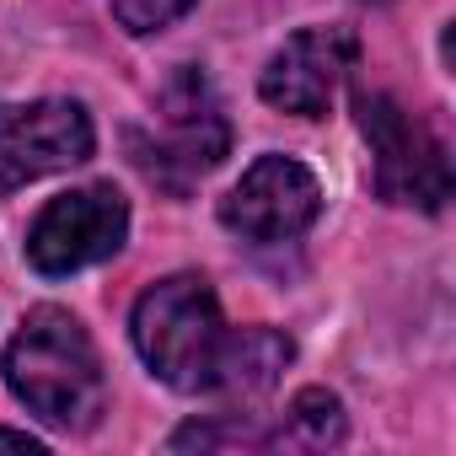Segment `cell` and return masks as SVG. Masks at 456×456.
<instances>
[{
  "label": "cell",
  "mask_w": 456,
  "mask_h": 456,
  "mask_svg": "<svg viewBox=\"0 0 456 456\" xmlns=\"http://www.w3.org/2000/svg\"><path fill=\"white\" fill-rule=\"evenodd\" d=\"M6 387L12 397L54 429H92L108 408V381L92 333L65 306H38L22 317L6 344Z\"/></svg>",
  "instance_id": "1"
},
{
  "label": "cell",
  "mask_w": 456,
  "mask_h": 456,
  "mask_svg": "<svg viewBox=\"0 0 456 456\" xmlns=\"http://www.w3.org/2000/svg\"><path fill=\"white\" fill-rule=\"evenodd\" d=\"M129 333H134V349L156 381H167L172 392H215L232 328L220 317L209 280L172 274V280L151 285L134 301Z\"/></svg>",
  "instance_id": "2"
},
{
  "label": "cell",
  "mask_w": 456,
  "mask_h": 456,
  "mask_svg": "<svg viewBox=\"0 0 456 456\" xmlns=\"http://www.w3.org/2000/svg\"><path fill=\"white\" fill-rule=\"evenodd\" d=\"M156 118H161L156 134L129 129V156H134V167L156 188H167L172 199H183L204 172H215L225 161V151H232V124H225V108H220L215 86L193 65H183L161 86Z\"/></svg>",
  "instance_id": "3"
},
{
  "label": "cell",
  "mask_w": 456,
  "mask_h": 456,
  "mask_svg": "<svg viewBox=\"0 0 456 456\" xmlns=\"http://www.w3.org/2000/svg\"><path fill=\"white\" fill-rule=\"evenodd\" d=\"M354 118H360V134L370 145L376 193L387 204L440 209L451 199V161H445V145L429 134L424 118H413L387 92H360L354 97Z\"/></svg>",
  "instance_id": "4"
},
{
  "label": "cell",
  "mask_w": 456,
  "mask_h": 456,
  "mask_svg": "<svg viewBox=\"0 0 456 456\" xmlns=\"http://www.w3.org/2000/svg\"><path fill=\"white\" fill-rule=\"evenodd\" d=\"M129 237V199L113 183H86L49 199L28 232V264L49 280L113 258Z\"/></svg>",
  "instance_id": "5"
},
{
  "label": "cell",
  "mask_w": 456,
  "mask_h": 456,
  "mask_svg": "<svg viewBox=\"0 0 456 456\" xmlns=\"http://www.w3.org/2000/svg\"><path fill=\"white\" fill-rule=\"evenodd\" d=\"M97 145L92 113L70 97L0 102V193H17L49 172L86 161Z\"/></svg>",
  "instance_id": "6"
},
{
  "label": "cell",
  "mask_w": 456,
  "mask_h": 456,
  "mask_svg": "<svg viewBox=\"0 0 456 456\" xmlns=\"http://www.w3.org/2000/svg\"><path fill=\"white\" fill-rule=\"evenodd\" d=\"M322 209V183L312 177V167H301L296 156H258L242 183L220 199V225L237 232L242 242H290Z\"/></svg>",
  "instance_id": "7"
},
{
  "label": "cell",
  "mask_w": 456,
  "mask_h": 456,
  "mask_svg": "<svg viewBox=\"0 0 456 456\" xmlns=\"http://www.w3.org/2000/svg\"><path fill=\"white\" fill-rule=\"evenodd\" d=\"M360 60V38L349 28H301L296 38H285V49L264 65L258 92L269 108L296 113V118H322L333 92L344 86V76Z\"/></svg>",
  "instance_id": "8"
},
{
  "label": "cell",
  "mask_w": 456,
  "mask_h": 456,
  "mask_svg": "<svg viewBox=\"0 0 456 456\" xmlns=\"http://www.w3.org/2000/svg\"><path fill=\"white\" fill-rule=\"evenodd\" d=\"M290 338L274 333V328H232V344H225V360H220V381L215 392L225 397H258L280 381V370L290 365Z\"/></svg>",
  "instance_id": "9"
},
{
  "label": "cell",
  "mask_w": 456,
  "mask_h": 456,
  "mask_svg": "<svg viewBox=\"0 0 456 456\" xmlns=\"http://www.w3.org/2000/svg\"><path fill=\"white\" fill-rule=\"evenodd\" d=\"M344 435H349L344 403L328 387H301L285 408L280 435H269V445H280V451H328V445H344Z\"/></svg>",
  "instance_id": "10"
},
{
  "label": "cell",
  "mask_w": 456,
  "mask_h": 456,
  "mask_svg": "<svg viewBox=\"0 0 456 456\" xmlns=\"http://www.w3.org/2000/svg\"><path fill=\"white\" fill-rule=\"evenodd\" d=\"M108 6H113V17H118L124 33L151 38V33L172 28L177 17H188V12H193V0H108Z\"/></svg>",
  "instance_id": "11"
},
{
  "label": "cell",
  "mask_w": 456,
  "mask_h": 456,
  "mask_svg": "<svg viewBox=\"0 0 456 456\" xmlns=\"http://www.w3.org/2000/svg\"><path fill=\"white\" fill-rule=\"evenodd\" d=\"M188 445H199V451H215V445H269V435H258V429H248V424H188V429H177L172 435V451H188Z\"/></svg>",
  "instance_id": "12"
},
{
  "label": "cell",
  "mask_w": 456,
  "mask_h": 456,
  "mask_svg": "<svg viewBox=\"0 0 456 456\" xmlns=\"http://www.w3.org/2000/svg\"><path fill=\"white\" fill-rule=\"evenodd\" d=\"M0 445H12V451H44V440L28 435V429H0Z\"/></svg>",
  "instance_id": "13"
}]
</instances>
